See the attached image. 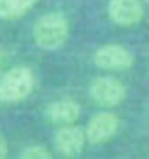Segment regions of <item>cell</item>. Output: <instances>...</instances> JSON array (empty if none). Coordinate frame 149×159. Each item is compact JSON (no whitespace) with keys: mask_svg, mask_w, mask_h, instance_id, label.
Masks as SVG:
<instances>
[{"mask_svg":"<svg viewBox=\"0 0 149 159\" xmlns=\"http://www.w3.org/2000/svg\"><path fill=\"white\" fill-rule=\"evenodd\" d=\"M108 16L118 26H133L144 17V7L141 0H109Z\"/></svg>","mask_w":149,"mask_h":159,"instance_id":"6","label":"cell"},{"mask_svg":"<svg viewBox=\"0 0 149 159\" xmlns=\"http://www.w3.org/2000/svg\"><path fill=\"white\" fill-rule=\"evenodd\" d=\"M33 87H35L33 71L26 66H16L0 76V102H21L33 92Z\"/></svg>","mask_w":149,"mask_h":159,"instance_id":"2","label":"cell"},{"mask_svg":"<svg viewBox=\"0 0 149 159\" xmlns=\"http://www.w3.org/2000/svg\"><path fill=\"white\" fill-rule=\"evenodd\" d=\"M118 128H120V118H118L116 112L101 111L89 119L83 131L87 142L97 145V143H104L111 137H114Z\"/></svg>","mask_w":149,"mask_h":159,"instance_id":"5","label":"cell"},{"mask_svg":"<svg viewBox=\"0 0 149 159\" xmlns=\"http://www.w3.org/2000/svg\"><path fill=\"white\" fill-rule=\"evenodd\" d=\"M144 2H146V4H147V5H149V0H144Z\"/></svg>","mask_w":149,"mask_h":159,"instance_id":"13","label":"cell"},{"mask_svg":"<svg viewBox=\"0 0 149 159\" xmlns=\"http://www.w3.org/2000/svg\"><path fill=\"white\" fill-rule=\"evenodd\" d=\"M133 54L123 45L108 43L101 45L94 52V64L101 69L108 71H125L133 66Z\"/></svg>","mask_w":149,"mask_h":159,"instance_id":"4","label":"cell"},{"mask_svg":"<svg viewBox=\"0 0 149 159\" xmlns=\"http://www.w3.org/2000/svg\"><path fill=\"white\" fill-rule=\"evenodd\" d=\"M80 104L73 99H61L56 102H50L45 109V116L50 123L69 126L80 118Z\"/></svg>","mask_w":149,"mask_h":159,"instance_id":"8","label":"cell"},{"mask_svg":"<svg viewBox=\"0 0 149 159\" xmlns=\"http://www.w3.org/2000/svg\"><path fill=\"white\" fill-rule=\"evenodd\" d=\"M0 66H2V56H0Z\"/></svg>","mask_w":149,"mask_h":159,"instance_id":"12","label":"cell"},{"mask_svg":"<svg viewBox=\"0 0 149 159\" xmlns=\"http://www.w3.org/2000/svg\"><path fill=\"white\" fill-rule=\"evenodd\" d=\"M9 156V143L4 135H0V159H7Z\"/></svg>","mask_w":149,"mask_h":159,"instance_id":"11","label":"cell"},{"mask_svg":"<svg viewBox=\"0 0 149 159\" xmlns=\"http://www.w3.org/2000/svg\"><path fill=\"white\" fill-rule=\"evenodd\" d=\"M69 36L68 17L59 11L47 12L33 24V40L44 50H57Z\"/></svg>","mask_w":149,"mask_h":159,"instance_id":"1","label":"cell"},{"mask_svg":"<svg viewBox=\"0 0 149 159\" xmlns=\"http://www.w3.org/2000/svg\"><path fill=\"white\" fill-rule=\"evenodd\" d=\"M38 0H0V19L14 21L23 17Z\"/></svg>","mask_w":149,"mask_h":159,"instance_id":"9","label":"cell"},{"mask_svg":"<svg viewBox=\"0 0 149 159\" xmlns=\"http://www.w3.org/2000/svg\"><path fill=\"white\" fill-rule=\"evenodd\" d=\"M89 95L101 107H116L127 97V88L113 76H97L90 81Z\"/></svg>","mask_w":149,"mask_h":159,"instance_id":"3","label":"cell"},{"mask_svg":"<svg viewBox=\"0 0 149 159\" xmlns=\"http://www.w3.org/2000/svg\"><path fill=\"white\" fill-rule=\"evenodd\" d=\"M85 142H87V139H85L83 128L77 126V125L61 126L54 133V145L66 157H75V156H78L83 151Z\"/></svg>","mask_w":149,"mask_h":159,"instance_id":"7","label":"cell"},{"mask_svg":"<svg viewBox=\"0 0 149 159\" xmlns=\"http://www.w3.org/2000/svg\"><path fill=\"white\" fill-rule=\"evenodd\" d=\"M19 159H54V156L44 145H30L19 154Z\"/></svg>","mask_w":149,"mask_h":159,"instance_id":"10","label":"cell"}]
</instances>
